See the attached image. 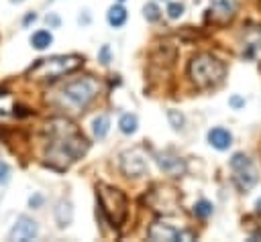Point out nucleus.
Returning a JSON list of instances; mask_svg holds the SVG:
<instances>
[{
    "label": "nucleus",
    "mask_w": 261,
    "mask_h": 242,
    "mask_svg": "<svg viewBox=\"0 0 261 242\" xmlns=\"http://www.w3.org/2000/svg\"><path fill=\"white\" fill-rule=\"evenodd\" d=\"M88 150V140L67 118H51L45 124V159L55 169H67Z\"/></svg>",
    "instance_id": "f257e3e1"
},
{
    "label": "nucleus",
    "mask_w": 261,
    "mask_h": 242,
    "mask_svg": "<svg viewBox=\"0 0 261 242\" xmlns=\"http://www.w3.org/2000/svg\"><path fill=\"white\" fill-rule=\"evenodd\" d=\"M98 81L90 75L86 77H77V79H71L67 81L59 92H57V98H55V104L65 110V112H71V114H77L82 110H86L90 106V102L98 96Z\"/></svg>",
    "instance_id": "f03ea898"
},
{
    "label": "nucleus",
    "mask_w": 261,
    "mask_h": 242,
    "mask_svg": "<svg viewBox=\"0 0 261 242\" xmlns=\"http://www.w3.org/2000/svg\"><path fill=\"white\" fill-rule=\"evenodd\" d=\"M224 73H226L224 63L210 53H198L188 63V77L196 87L202 89L216 87L218 83H222Z\"/></svg>",
    "instance_id": "7ed1b4c3"
},
{
    "label": "nucleus",
    "mask_w": 261,
    "mask_h": 242,
    "mask_svg": "<svg viewBox=\"0 0 261 242\" xmlns=\"http://www.w3.org/2000/svg\"><path fill=\"white\" fill-rule=\"evenodd\" d=\"M96 197H98V205H100V211L108 218V222L112 226H122L124 220H126V214H128V201H126V195L112 187V185H106V183H100L96 187Z\"/></svg>",
    "instance_id": "20e7f679"
},
{
    "label": "nucleus",
    "mask_w": 261,
    "mask_h": 242,
    "mask_svg": "<svg viewBox=\"0 0 261 242\" xmlns=\"http://www.w3.org/2000/svg\"><path fill=\"white\" fill-rule=\"evenodd\" d=\"M84 59L77 55H55L49 59H39L31 69L29 75H33L35 79H43V81H53L65 73L75 71L77 67H82Z\"/></svg>",
    "instance_id": "39448f33"
},
{
    "label": "nucleus",
    "mask_w": 261,
    "mask_h": 242,
    "mask_svg": "<svg viewBox=\"0 0 261 242\" xmlns=\"http://www.w3.org/2000/svg\"><path fill=\"white\" fill-rule=\"evenodd\" d=\"M230 169H232V179H234V185L241 189V191H249L251 187H255V183L259 181L257 177V171L253 167V161L243 155V153H237L232 155L230 159Z\"/></svg>",
    "instance_id": "423d86ee"
},
{
    "label": "nucleus",
    "mask_w": 261,
    "mask_h": 242,
    "mask_svg": "<svg viewBox=\"0 0 261 242\" xmlns=\"http://www.w3.org/2000/svg\"><path fill=\"white\" fill-rule=\"evenodd\" d=\"M147 155L141 148H128L120 155V171L126 177H141L147 173Z\"/></svg>",
    "instance_id": "0eeeda50"
},
{
    "label": "nucleus",
    "mask_w": 261,
    "mask_h": 242,
    "mask_svg": "<svg viewBox=\"0 0 261 242\" xmlns=\"http://www.w3.org/2000/svg\"><path fill=\"white\" fill-rule=\"evenodd\" d=\"M147 236L155 242L159 240H165V242H177V240H192V234L186 232V230H179L171 224H165V222H155L149 226L147 230Z\"/></svg>",
    "instance_id": "6e6552de"
},
{
    "label": "nucleus",
    "mask_w": 261,
    "mask_h": 242,
    "mask_svg": "<svg viewBox=\"0 0 261 242\" xmlns=\"http://www.w3.org/2000/svg\"><path fill=\"white\" fill-rule=\"evenodd\" d=\"M241 55L249 61H261V26H249L243 33Z\"/></svg>",
    "instance_id": "1a4fd4ad"
},
{
    "label": "nucleus",
    "mask_w": 261,
    "mask_h": 242,
    "mask_svg": "<svg viewBox=\"0 0 261 242\" xmlns=\"http://www.w3.org/2000/svg\"><path fill=\"white\" fill-rule=\"evenodd\" d=\"M39 234V226L35 220H31L29 216H18V220L14 222L8 238L10 240H18V242H27V240H33L35 236Z\"/></svg>",
    "instance_id": "9d476101"
},
{
    "label": "nucleus",
    "mask_w": 261,
    "mask_h": 242,
    "mask_svg": "<svg viewBox=\"0 0 261 242\" xmlns=\"http://www.w3.org/2000/svg\"><path fill=\"white\" fill-rule=\"evenodd\" d=\"M239 8V0H210L212 18L218 22H228Z\"/></svg>",
    "instance_id": "9b49d317"
},
{
    "label": "nucleus",
    "mask_w": 261,
    "mask_h": 242,
    "mask_svg": "<svg viewBox=\"0 0 261 242\" xmlns=\"http://www.w3.org/2000/svg\"><path fill=\"white\" fill-rule=\"evenodd\" d=\"M208 142L210 146H214L216 150H226L230 144H232V134L222 128V126H216V128H210L208 130Z\"/></svg>",
    "instance_id": "f8f14e48"
},
{
    "label": "nucleus",
    "mask_w": 261,
    "mask_h": 242,
    "mask_svg": "<svg viewBox=\"0 0 261 242\" xmlns=\"http://www.w3.org/2000/svg\"><path fill=\"white\" fill-rule=\"evenodd\" d=\"M159 167H161V169H163L167 175H173V177L181 175V173H184V169H186L184 161H181L179 157H173V155H169V153H163V155H159Z\"/></svg>",
    "instance_id": "ddd939ff"
},
{
    "label": "nucleus",
    "mask_w": 261,
    "mask_h": 242,
    "mask_svg": "<svg viewBox=\"0 0 261 242\" xmlns=\"http://www.w3.org/2000/svg\"><path fill=\"white\" fill-rule=\"evenodd\" d=\"M106 20H108V24L114 26V28L122 26V24L126 22V10H124V6H120V4L110 6L108 12H106Z\"/></svg>",
    "instance_id": "4468645a"
},
{
    "label": "nucleus",
    "mask_w": 261,
    "mask_h": 242,
    "mask_svg": "<svg viewBox=\"0 0 261 242\" xmlns=\"http://www.w3.org/2000/svg\"><path fill=\"white\" fill-rule=\"evenodd\" d=\"M73 218V209H71V203L69 201H59L57 207H55V220L59 224V228H65Z\"/></svg>",
    "instance_id": "2eb2a0df"
},
{
    "label": "nucleus",
    "mask_w": 261,
    "mask_h": 242,
    "mask_svg": "<svg viewBox=\"0 0 261 242\" xmlns=\"http://www.w3.org/2000/svg\"><path fill=\"white\" fill-rule=\"evenodd\" d=\"M110 130V118L106 114H98L94 120H92V132L98 140H102Z\"/></svg>",
    "instance_id": "dca6fc26"
},
{
    "label": "nucleus",
    "mask_w": 261,
    "mask_h": 242,
    "mask_svg": "<svg viewBox=\"0 0 261 242\" xmlns=\"http://www.w3.org/2000/svg\"><path fill=\"white\" fill-rule=\"evenodd\" d=\"M51 43H53V35H51L49 31H37V33H33V37H31V45H33L37 51L47 49Z\"/></svg>",
    "instance_id": "f3484780"
},
{
    "label": "nucleus",
    "mask_w": 261,
    "mask_h": 242,
    "mask_svg": "<svg viewBox=\"0 0 261 242\" xmlns=\"http://www.w3.org/2000/svg\"><path fill=\"white\" fill-rule=\"evenodd\" d=\"M118 128H120L122 134H135L137 128H139V120H137V116L130 114V112H128V114H122L120 120H118Z\"/></svg>",
    "instance_id": "a211bd4d"
},
{
    "label": "nucleus",
    "mask_w": 261,
    "mask_h": 242,
    "mask_svg": "<svg viewBox=\"0 0 261 242\" xmlns=\"http://www.w3.org/2000/svg\"><path fill=\"white\" fill-rule=\"evenodd\" d=\"M194 216L196 218H200V220H206V218H210L212 216V211H214V207H212V203L210 201H206V199H200V201H196L194 203Z\"/></svg>",
    "instance_id": "6ab92c4d"
},
{
    "label": "nucleus",
    "mask_w": 261,
    "mask_h": 242,
    "mask_svg": "<svg viewBox=\"0 0 261 242\" xmlns=\"http://www.w3.org/2000/svg\"><path fill=\"white\" fill-rule=\"evenodd\" d=\"M143 16H145L149 22H155V20H159L161 10H159V6H157L155 2H147V4L143 6Z\"/></svg>",
    "instance_id": "aec40b11"
},
{
    "label": "nucleus",
    "mask_w": 261,
    "mask_h": 242,
    "mask_svg": "<svg viewBox=\"0 0 261 242\" xmlns=\"http://www.w3.org/2000/svg\"><path fill=\"white\" fill-rule=\"evenodd\" d=\"M181 14H184V4H179V2H171V4L167 6V16H169L171 20L179 18Z\"/></svg>",
    "instance_id": "412c9836"
},
{
    "label": "nucleus",
    "mask_w": 261,
    "mask_h": 242,
    "mask_svg": "<svg viewBox=\"0 0 261 242\" xmlns=\"http://www.w3.org/2000/svg\"><path fill=\"white\" fill-rule=\"evenodd\" d=\"M167 118H169V122H171L173 128H181V124H184V116L181 114H177L175 110H169L167 112Z\"/></svg>",
    "instance_id": "4be33fe9"
},
{
    "label": "nucleus",
    "mask_w": 261,
    "mask_h": 242,
    "mask_svg": "<svg viewBox=\"0 0 261 242\" xmlns=\"http://www.w3.org/2000/svg\"><path fill=\"white\" fill-rule=\"evenodd\" d=\"M8 179H10V167L4 161H0V183H6Z\"/></svg>",
    "instance_id": "5701e85b"
},
{
    "label": "nucleus",
    "mask_w": 261,
    "mask_h": 242,
    "mask_svg": "<svg viewBox=\"0 0 261 242\" xmlns=\"http://www.w3.org/2000/svg\"><path fill=\"white\" fill-rule=\"evenodd\" d=\"M100 61H102L104 65L110 63V47H108V45H104V47L100 49Z\"/></svg>",
    "instance_id": "b1692460"
},
{
    "label": "nucleus",
    "mask_w": 261,
    "mask_h": 242,
    "mask_svg": "<svg viewBox=\"0 0 261 242\" xmlns=\"http://www.w3.org/2000/svg\"><path fill=\"white\" fill-rule=\"evenodd\" d=\"M230 106H232V108H243V106H245V100H243L241 96H232V98H230Z\"/></svg>",
    "instance_id": "393cba45"
},
{
    "label": "nucleus",
    "mask_w": 261,
    "mask_h": 242,
    "mask_svg": "<svg viewBox=\"0 0 261 242\" xmlns=\"http://www.w3.org/2000/svg\"><path fill=\"white\" fill-rule=\"evenodd\" d=\"M35 20H37V14H35V12H29V14H27V18H24V24L35 22Z\"/></svg>",
    "instance_id": "a878e982"
},
{
    "label": "nucleus",
    "mask_w": 261,
    "mask_h": 242,
    "mask_svg": "<svg viewBox=\"0 0 261 242\" xmlns=\"http://www.w3.org/2000/svg\"><path fill=\"white\" fill-rule=\"evenodd\" d=\"M41 201H43V197H41V195L31 197V205H41Z\"/></svg>",
    "instance_id": "bb28decb"
},
{
    "label": "nucleus",
    "mask_w": 261,
    "mask_h": 242,
    "mask_svg": "<svg viewBox=\"0 0 261 242\" xmlns=\"http://www.w3.org/2000/svg\"><path fill=\"white\" fill-rule=\"evenodd\" d=\"M47 22H51L53 26H57V24H59V18H57V16H47Z\"/></svg>",
    "instance_id": "cd10ccee"
},
{
    "label": "nucleus",
    "mask_w": 261,
    "mask_h": 242,
    "mask_svg": "<svg viewBox=\"0 0 261 242\" xmlns=\"http://www.w3.org/2000/svg\"><path fill=\"white\" fill-rule=\"evenodd\" d=\"M2 96H6V89H4V87H0V98H2Z\"/></svg>",
    "instance_id": "c85d7f7f"
},
{
    "label": "nucleus",
    "mask_w": 261,
    "mask_h": 242,
    "mask_svg": "<svg viewBox=\"0 0 261 242\" xmlns=\"http://www.w3.org/2000/svg\"><path fill=\"white\" fill-rule=\"evenodd\" d=\"M257 207H259V209H261V199H259V201H257Z\"/></svg>",
    "instance_id": "c756f323"
},
{
    "label": "nucleus",
    "mask_w": 261,
    "mask_h": 242,
    "mask_svg": "<svg viewBox=\"0 0 261 242\" xmlns=\"http://www.w3.org/2000/svg\"><path fill=\"white\" fill-rule=\"evenodd\" d=\"M118 2H122V0H118Z\"/></svg>",
    "instance_id": "7c9ffc66"
}]
</instances>
